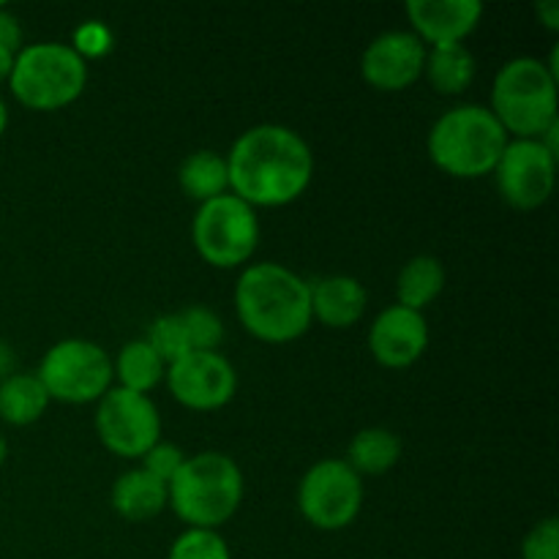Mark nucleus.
<instances>
[{
  "label": "nucleus",
  "mask_w": 559,
  "mask_h": 559,
  "mask_svg": "<svg viewBox=\"0 0 559 559\" xmlns=\"http://www.w3.org/2000/svg\"><path fill=\"white\" fill-rule=\"evenodd\" d=\"M229 191L257 207H282L298 200L314 175L309 142L282 123H260L233 142L227 156Z\"/></svg>",
  "instance_id": "obj_1"
},
{
  "label": "nucleus",
  "mask_w": 559,
  "mask_h": 559,
  "mask_svg": "<svg viewBox=\"0 0 559 559\" xmlns=\"http://www.w3.org/2000/svg\"><path fill=\"white\" fill-rule=\"evenodd\" d=\"M235 311L246 333L267 344L295 342L314 322L309 282L282 262H257L240 273Z\"/></svg>",
  "instance_id": "obj_2"
},
{
  "label": "nucleus",
  "mask_w": 559,
  "mask_h": 559,
  "mask_svg": "<svg viewBox=\"0 0 559 559\" xmlns=\"http://www.w3.org/2000/svg\"><path fill=\"white\" fill-rule=\"evenodd\" d=\"M167 502L189 527L218 530L243 502V473L227 453H197L169 480Z\"/></svg>",
  "instance_id": "obj_3"
},
{
  "label": "nucleus",
  "mask_w": 559,
  "mask_h": 559,
  "mask_svg": "<svg viewBox=\"0 0 559 559\" xmlns=\"http://www.w3.org/2000/svg\"><path fill=\"white\" fill-rule=\"evenodd\" d=\"M508 134L484 104H459L435 120L429 131V156L451 178H484L495 173Z\"/></svg>",
  "instance_id": "obj_4"
},
{
  "label": "nucleus",
  "mask_w": 559,
  "mask_h": 559,
  "mask_svg": "<svg viewBox=\"0 0 559 559\" xmlns=\"http://www.w3.org/2000/svg\"><path fill=\"white\" fill-rule=\"evenodd\" d=\"M491 112L506 134L540 140L559 120L557 76L540 58H513L497 71L491 87Z\"/></svg>",
  "instance_id": "obj_5"
},
{
  "label": "nucleus",
  "mask_w": 559,
  "mask_h": 559,
  "mask_svg": "<svg viewBox=\"0 0 559 559\" xmlns=\"http://www.w3.org/2000/svg\"><path fill=\"white\" fill-rule=\"evenodd\" d=\"M87 85V63L71 44L38 41L16 52L9 87L16 102L36 112H55L82 96Z\"/></svg>",
  "instance_id": "obj_6"
},
{
  "label": "nucleus",
  "mask_w": 559,
  "mask_h": 559,
  "mask_svg": "<svg viewBox=\"0 0 559 559\" xmlns=\"http://www.w3.org/2000/svg\"><path fill=\"white\" fill-rule=\"evenodd\" d=\"M194 249L207 265L240 267L254 257L260 243V218L251 205H246L233 191L207 200L197 207L191 222Z\"/></svg>",
  "instance_id": "obj_7"
},
{
  "label": "nucleus",
  "mask_w": 559,
  "mask_h": 559,
  "mask_svg": "<svg viewBox=\"0 0 559 559\" xmlns=\"http://www.w3.org/2000/svg\"><path fill=\"white\" fill-rule=\"evenodd\" d=\"M36 377L49 399L66 404L98 402L112 385V358L87 338H63L44 353Z\"/></svg>",
  "instance_id": "obj_8"
},
{
  "label": "nucleus",
  "mask_w": 559,
  "mask_h": 559,
  "mask_svg": "<svg viewBox=\"0 0 559 559\" xmlns=\"http://www.w3.org/2000/svg\"><path fill=\"white\" fill-rule=\"evenodd\" d=\"M298 508L311 527L336 533L358 519L364 480L344 459H322L300 480Z\"/></svg>",
  "instance_id": "obj_9"
},
{
  "label": "nucleus",
  "mask_w": 559,
  "mask_h": 559,
  "mask_svg": "<svg viewBox=\"0 0 559 559\" xmlns=\"http://www.w3.org/2000/svg\"><path fill=\"white\" fill-rule=\"evenodd\" d=\"M96 435L115 456L142 459L162 440V415L145 393L109 388L98 399Z\"/></svg>",
  "instance_id": "obj_10"
},
{
  "label": "nucleus",
  "mask_w": 559,
  "mask_h": 559,
  "mask_svg": "<svg viewBox=\"0 0 559 559\" xmlns=\"http://www.w3.org/2000/svg\"><path fill=\"white\" fill-rule=\"evenodd\" d=\"M495 178L508 205L516 211H535L546 205L555 191L557 156L546 151L540 140H508Z\"/></svg>",
  "instance_id": "obj_11"
},
{
  "label": "nucleus",
  "mask_w": 559,
  "mask_h": 559,
  "mask_svg": "<svg viewBox=\"0 0 559 559\" xmlns=\"http://www.w3.org/2000/svg\"><path fill=\"white\" fill-rule=\"evenodd\" d=\"M164 377L175 402L197 413L227 407L238 391V371L222 353H189L167 366Z\"/></svg>",
  "instance_id": "obj_12"
},
{
  "label": "nucleus",
  "mask_w": 559,
  "mask_h": 559,
  "mask_svg": "<svg viewBox=\"0 0 559 559\" xmlns=\"http://www.w3.org/2000/svg\"><path fill=\"white\" fill-rule=\"evenodd\" d=\"M426 52L429 47L413 31H385L364 49L360 74L377 91H407L424 74Z\"/></svg>",
  "instance_id": "obj_13"
},
{
  "label": "nucleus",
  "mask_w": 559,
  "mask_h": 559,
  "mask_svg": "<svg viewBox=\"0 0 559 559\" xmlns=\"http://www.w3.org/2000/svg\"><path fill=\"white\" fill-rule=\"evenodd\" d=\"M429 347V322L424 311L388 306L377 314L369 331V349L385 369H407Z\"/></svg>",
  "instance_id": "obj_14"
},
{
  "label": "nucleus",
  "mask_w": 559,
  "mask_h": 559,
  "mask_svg": "<svg viewBox=\"0 0 559 559\" xmlns=\"http://www.w3.org/2000/svg\"><path fill=\"white\" fill-rule=\"evenodd\" d=\"M415 36L431 47L462 44L484 16L480 0H407L404 5Z\"/></svg>",
  "instance_id": "obj_15"
},
{
  "label": "nucleus",
  "mask_w": 559,
  "mask_h": 559,
  "mask_svg": "<svg viewBox=\"0 0 559 559\" xmlns=\"http://www.w3.org/2000/svg\"><path fill=\"white\" fill-rule=\"evenodd\" d=\"M311 295V320L322 322L333 331L353 328L364 317L369 293L355 276H322L317 282H309Z\"/></svg>",
  "instance_id": "obj_16"
},
{
  "label": "nucleus",
  "mask_w": 559,
  "mask_h": 559,
  "mask_svg": "<svg viewBox=\"0 0 559 559\" xmlns=\"http://www.w3.org/2000/svg\"><path fill=\"white\" fill-rule=\"evenodd\" d=\"M112 508L126 522H147L167 508V486L136 467L112 484Z\"/></svg>",
  "instance_id": "obj_17"
},
{
  "label": "nucleus",
  "mask_w": 559,
  "mask_h": 559,
  "mask_svg": "<svg viewBox=\"0 0 559 559\" xmlns=\"http://www.w3.org/2000/svg\"><path fill=\"white\" fill-rule=\"evenodd\" d=\"M49 393L36 374L14 371L9 380L0 382V420L9 426H31L47 413Z\"/></svg>",
  "instance_id": "obj_18"
},
{
  "label": "nucleus",
  "mask_w": 559,
  "mask_h": 559,
  "mask_svg": "<svg viewBox=\"0 0 559 559\" xmlns=\"http://www.w3.org/2000/svg\"><path fill=\"white\" fill-rule=\"evenodd\" d=\"M445 265L431 254H418L399 271L396 278V298L399 306L413 311H424L426 306L435 304L437 295L445 289Z\"/></svg>",
  "instance_id": "obj_19"
},
{
  "label": "nucleus",
  "mask_w": 559,
  "mask_h": 559,
  "mask_svg": "<svg viewBox=\"0 0 559 559\" xmlns=\"http://www.w3.org/2000/svg\"><path fill=\"white\" fill-rule=\"evenodd\" d=\"M178 183L186 197L194 202L216 200V197L229 191L227 175V156L216 151H197L189 158H183L178 169Z\"/></svg>",
  "instance_id": "obj_20"
},
{
  "label": "nucleus",
  "mask_w": 559,
  "mask_h": 559,
  "mask_svg": "<svg viewBox=\"0 0 559 559\" xmlns=\"http://www.w3.org/2000/svg\"><path fill=\"white\" fill-rule=\"evenodd\" d=\"M431 87L445 96H456L475 80V58L464 44H442L426 52V69Z\"/></svg>",
  "instance_id": "obj_21"
},
{
  "label": "nucleus",
  "mask_w": 559,
  "mask_h": 559,
  "mask_svg": "<svg viewBox=\"0 0 559 559\" xmlns=\"http://www.w3.org/2000/svg\"><path fill=\"white\" fill-rule=\"evenodd\" d=\"M167 374V364L151 349L145 338H134L126 344L112 360V377L120 382L118 388L134 393H151Z\"/></svg>",
  "instance_id": "obj_22"
},
{
  "label": "nucleus",
  "mask_w": 559,
  "mask_h": 559,
  "mask_svg": "<svg viewBox=\"0 0 559 559\" xmlns=\"http://www.w3.org/2000/svg\"><path fill=\"white\" fill-rule=\"evenodd\" d=\"M399 459H402V440L393 431L382 429V426L358 431L347 451V464L360 478L388 473L391 467H396Z\"/></svg>",
  "instance_id": "obj_23"
},
{
  "label": "nucleus",
  "mask_w": 559,
  "mask_h": 559,
  "mask_svg": "<svg viewBox=\"0 0 559 559\" xmlns=\"http://www.w3.org/2000/svg\"><path fill=\"white\" fill-rule=\"evenodd\" d=\"M178 314L180 322H183L191 353H218V347L224 342V322L216 311L202 304H194L186 306Z\"/></svg>",
  "instance_id": "obj_24"
},
{
  "label": "nucleus",
  "mask_w": 559,
  "mask_h": 559,
  "mask_svg": "<svg viewBox=\"0 0 559 559\" xmlns=\"http://www.w3.org/2000/svg\"><path fill=\"white\" fill-rule=\"evenodd\" d=\"M145 342L151 344L153 353L164 360L167 366H173L175 360L186 358L191 353L189 338H186L183 322H180V314H162L147 325Z\"/></svg>",
  "instance_id": "obj_25"
},
{
  "label": "nucleus",
  "mask_w": 559,
  "mask_h": 559,
  "mask_svg": "<svg viewBox=\"0 0 559 559\" xmlns=\"http://www.w3.org/2000/svg\"><path fill=\"white\" fill-rule=\"evenodd\" d=\"M167 559H233V551L218 530L186 527L169 546Z\"/></svg>",
  "instance_id": "obj_26"
},
{
  "label": "nucleus",
  "mask_w": 559,
  "mask_h": 559,
  "mask_svg": "<svg viewBox=\"0 0 559 559\" xmlns=\"http://www.w3.org/2000/svg\"><path fill=\"white\" fill-rule=\"evenodd\" d=\"M522 559H559V519L546 516L533 524L522 540Z\"/></svg>",
  "instance_id": "obj_27"
},
{
  "label": "nucleus",
  "mask_w": 559,
  "mask_h": 559,
  "mask_svg": "<svg viewBox=\"0 0 559 559\" xmlns=\"http://www.w3.org/2000/svg\"><path fill=\"white\" fill-rule=\"evenodd\" d=\"M186 459L189 456H186L178 445L158 440L156 445H153L151 451L142 456V469H145L147 475H153L156 480H162L164 486H169V480L180 473V467H183Z\"/></svg>",
  "instance_id": "obj_28"
},
{
  "label": "nucleus",
  "mask_w": 559,
  "mask_h": 559,
  "mask_svg": "<svg viewBox=\"0 0 559 559\" xmlns=\"http://www.w3.org/2000/svg\"><path fill=\"white\" fill-rule=\"evenodd\" d=\"M115 36L104 22L98 20H87L85 25H80L74 31V41H71V49L80 55L82 60L87 63V58H102L112 49Z\"/></svg>",
  "instance_id": "obj_29"
},
{
  "label": "nucleus",
  "mask_w": 559,
  "mask_h": 559,
  "mask_svg": "<svg viewBox=\"0 0 559 559\" xmlns=\"http://www.w3.org/2000/svg\"><path fill=\"white\" fill-rule=\"evenodd\" d=\"M0 49H9V52H20L22 49V27L11 11H5L0 5Z\"/></svg>",
  "instance_id": "obj_30"
},
{
  "label": "nucleus",
  "mask_w": 559,
  "mask_h": 559,
  "mask_svg": "<svg viewBox=\"0 0 559 559\" xmlns=\"http://www.w3.org/2000/svg\"><path fill=\"white\" fill-rule=\"evenodd\" d=\"M535 11H538V16L544 20V25L549 27V31H557L559 27V3L557 0H544V3L535 5Z\"/></svg>",
  "instance_id": "obj_31"
},
{
  "label": "nucleus",
  "mask_w": 559,
  "mask_h": 559,
  "mask_svg": "<svg viewBox=\"0 0 559 559\" xmlns=\"http://www.w3.org/2000/svg\"><path fill=\"white\" fill-rule=\"evenodd\" d=\"M16 371V355L5 342H0V382L9 380Z\"/></svg>",
  "instance_id": "obj_32"
},
{
  "label": "nucleus",
  "mask_w": 559,
  "mask_h": 559,
  "mask_svg": "<svg viewBox=\"0 0 559 559\" xmlns=\"http://www.w3.org/2000/svg\"><path fill=\"white\" fill-rule=\"evenodd\" d=\"M14 52H9V49H0V82H9L11 76V69H14Z\"/></svg>",
  "instance_id": "obj_33"
},
{
  "label": "nucleus",
  "mask_w": 559,
  "mask_h": 559,
  "mask_svg": "<svg viewBox=\"0 0 559 559\" xmlns=\"http://www.w3.org/2000/svg\"><path fill=\"white\" fill-rule=\"evenodd\" d=\"M5 126H9V107H5V102L0 98V136L5 134Z\"/></svg>",
  "instance_id": "obj_34"
},
{
  "label": "nucleus",
  "mask_w": 559,
  "mask_h": 559,
  "mask_svg": "<svg viewBox=\"0 0 559 559\" xmlns=\"http://www.w3.org/2000/svg\"><path fill=\"white\" fill-rule=\"evenodd\" d=\"M5 456H9V445H5V437L0 435V467H3Z\"/></svg>",
  "instance_id": "obj_35"
}]
</instances>
